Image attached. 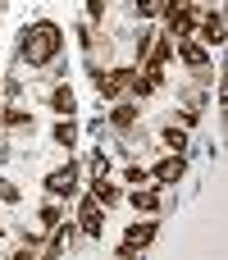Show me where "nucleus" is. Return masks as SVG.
<instances>
[{"label": "nucleus", "mask_w": 228, "mask_h": 260, "mask_svg": "<svg viewBox=\"0 0 228 260\" xmlns=\"http://www.w3.org/2000/svg\"><path fill=\"white\" fill-rule=\"evenodd\" d=\"M59 46H64V32H59L55 23H32V27L23 32V59H27L32 69L50 64V59L59 55Z\"/></svg>", "instance_id": "nucleus-1"}, {"label": "nucleus", "mask_w": 228, "mask_h": 260, "mask_svg": "<svg viewBox=\"0 0 228 260\" xmlns=\"http://www.w3.org/2000/svg\"><path fill=\"white\" fill-rule=\"evenodd\" d=\"M165 27H169V37H187L192 27H197V14L187 9V0H165Z\"/></svg>", "instance_id": "nucleus-2"}, {"label": "nucleus", "mask_w": 228, "mask_h": 260, "mask_svg": "<svg viewBox=\"0 0 228 260\" xmlns=\"http://www.w3.org/2000/svg\"><path fill=\"white\" fill-rule=\"evenodd\" d=\"M46 192H50V197H73V192H78V165L69 160V165L50 169V174H46Z\"/></svg>", "instance_id": "nucleus-3"}, {"label": "nucleus", "mask_w": 228, "mask_h": 260, "mask_svg": "<svg viewBox=\"0 0 228 260\" xmlns=\"http://www.w3.org/2000/svg\"><path fill=\"white\" fill-rule=\"evenodd\" d=\"M133 78H137L133 69H114V73H101V78H96V91H101L105 101H119V96L133 87Z\"/></svg>", "instance_id": "nucleus-4"}, {"label": "nucleus", "mask_w": 228, "mask_h": 260, "mask_svg": "<svg viewBox=\"0 0 228 260\" xmlns=\"http://www.w3.org/2000/svg\"><path fill=\"white\" fill-rule=\"evenodd\" d=\"M101 210H105V206L87 192V197H82V206H78V224H82V233H87V238H96V233H101Z\"/></svg>", "instance_id": "nucleus-5"}, {"label": "nucleus", "mask_w": 228, "mask_h": 260, "mask_svg": "<svg viewBox=\"0 0 228 260\" xmlns=\"http://www.w3.org/2000/svg\"><path fill=\"white\" fill-rule=\"evenodd\" d=\"M183 174H187V160H183V155H165V160L151 169V178H155V183H178Z\"/></svg>", "instance_id": "nucleus-6"}, {"label": "nucleus", "mask_w": 228, "mask_h": 260, "mask_svg": "<svg viewBox=\"0 0 228 260\" xmlns=\"http://www.w3.org/2000/svg\"><path fill=\"white\" fill-rule=\"evenodd\" d=\"M123 242H128L133 251H142V247H151V242H155V224H151V219H137V224H128V233H123Z\"/></svg>", "instance_id": "nucleus-7"}, {"label": "nucleus", "mask_w": 228, "mask_h": 260, "mask_svg": "<svg viewBox=\"0 0 228 260\" xmlns=\"http://www.w3.org/2000/svg\"><path fill=\"white\" fill-rule=\"evenodd\" d=\"M174 50H178V59H183V64H192V69H201V64L210 59V50H206V46H197V41H187V37H178V46H174Z\"/></svg>", "instance_id": "nucleus-8"}, {"label": "nucleus", "mask_w": 228, "mask_h": 260, "mask_svg": "<svg viewBox=\"0 0 228 260\" xmlns=\"http://www.w3.org/2000/svg\"><path fill=\"white\" fill-rule=\"evenodd\" d=\"M201 41H206V46H219V41H224V14H219V9L201 18Z\"/></svg>", "instance_id": "nucleus-9"}, {"label": "nucleus", "mask_w": 228, "mask_h": 260, "mask_svg": "<svg viewBox=\"0 0 228 260\" xmlns=\"http://www.w3.org/2000/svg\"><path fill=\"white\" fill-rule=\"evenodd\" d=\"M146 59H151L146 69H165V64L174 59V41H169V37H155V46H146Z\"/></svg>", "instance_id": "nucleus-10"}, {"label": "nucleus", "mask_w": 228, "mask_h": 260, "mask_svg": "<svg viewBox=\"0 0 228 260\" xmlns=\"http://www.w3.org/2000/svg\"><path fill=\"white\" fill-rule=\"evenodd\" d=\"M50 110L69 119V114L78 110V96H73V87H55V91H50Z\"/></svg>", "instance_id": "nucleus-11"}, {"label": "nucleus", "mask_w": 228, "mask_h": 260, "mask_svg": "<svg viewBox=\"0 0 228 260\" xmlns=\"http://www.w3.org/2000/svg\"><path fill=\"white\" fill-rule=\"evenodd\" d=\"M91 197H96L101 206H114V201H119V187L110 183V174H105V169L96 174V183H91Z\"/></svg>", "instance_id": "nucleus-12"}, {"label": "nucleus", "mask_w": 228, "mask_h": 260, "mask_svg": "<svg viewBox=\"0 0 228 260\" xmlns=\"http://www.w3.org/2000/svg\"><path fill=\"white\" fill-rule=\"evenodd\" d=\"M133 119H137V105H133V101H119V105L110 110V123H114V128H133Z\"/></svg>", "instance_id": "nucleus-13"}, {"label": "nucleus", "mask_w": 228, "mask_h": 260, "mask_svg": "<svg viewBox=\"0 0 228 260\" xmlns=\"http://www.w3.org/2000/svg\"><path fill=\"white\" fill-rule=\"evenodd\" d=\"M128 201H133V210H137V215H155V210H160V197H155V192H142V187H137Z\"/></svg>", "instance_id": "nucleus-14"}, {"label": "nucleus", "mask_w": 228, "mask_h": 260, "mask_svg": "<svg viewBox=\"0 0 228 260\" xmlns=\"http://www.w3.org/2000/svg\"><path fill=\"white\" fill-rule=\"evenodd\" d=\"M55 142H59V146H73V142H78V123H73V119H59V123H55Z\"/></svg>", "instance_id": "nucleus-15"}, {"label": "nucleus", "mask_w": 228, "mask_h": 260, "mask_svg": "<svg viewBox=\"0 0 228 260\" xmlns=\"http://www.w3.org/2000/svg\"><path fill=\"white\" fill-rule=\"evenodd\" d=\"M165 146L183 151V146H187V133H183V128H169V133H165Z\"/></svg>", "instance_id": "nucleus-16"}, {"label": "nucleus", "mask_w": 228, "mask_h": 260, "mask_svg": "<svg viewBox=\"0 0 228 260\" xmlns=\"http://www.w3.org/2000/svg\"><path fill=\"white\" fill-rule=\"evenodd\" d=\"M160 9H165V0H137V14H142V18H155Z\"/></svg>", "instance_id": "nucleus-17"}, {"label": "nucleus", "mask_w": 228, "mask_h": 260, "mask_svg": "<svg viewBox=\"0 0 228 260\" xmlns=\"http://www.w3.org/2000/svg\"><path fill=\"white\" fill-rule=\"evenodd\" d=\"M27 119H32V114H23V110H5V123H9V128H23Z\"/></svg>", "instance_id": "nucleus-18"}, {"label": "nucleus", "mask_w": 228, "mask_h": 260, "mask_svg": "<svg viewBox=\"0 0 228 260\" xmlns=\"http://www.w3.org/2000/svg\"><path fill=\"white\" fill-rule=\"evenodd\" d=\"M123 178H128V183H146V178H151V169H142V165H133V169L123 174Z\"/></svg>", "instance_id": "nucleus-19"}, {"label": "nucleus", "mask_w": 228, "mask_h": 260, "mask_svg": "<svg viewBox=\"0 0 228 260\" xmlns=\"http://www.w3.org/2000/svg\"><path fill=\"white\" fill-rule=\"evenodd\" d=\"M41 224H46V229H50V224H59V210H55V206H46V210H41Z\"/></svg>", "instance_id": "nucleus-20"}, {"label": "nucleus", "mask_w": 228, "mask_h": 260, "mask_svg": "<svg viewBox=\"0 0 228 260\" xmlns=\"http://www.w3.org/2000/svg\"><path fill=\"white\" fill-rule=\"evenodd\" d=\"M0 201H18V192H14L9 183H0Z\"/></svg>", "instance_id": "nucleus-21"}, {"label": "nucleus", "mask_w": 228, "mask_h": 260, "mask_svg": "<svg viewBox=\"0 0 228 260\" xmlns=\"http://www.w3.org/2000/svg\"><path fill=\"white\" fill-rule=\"evenodd\" d=\"M0 233H5V229H0Z\"/></svg>", "instance_id": "nucleus-22"}]
</instances>
